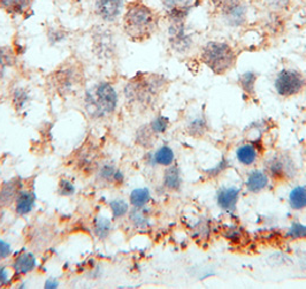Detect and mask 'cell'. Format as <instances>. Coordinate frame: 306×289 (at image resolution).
<instances>
[{
    "label": "cell",
    "mask_w": 306,
    "mask_h": 289,
    "mask_svg": "<svg viewBox=\"0 0 306 289\" xmlns=\"http://www.w3.org/2000/svg\"><path fill=\"white\" fill-rule=\"evenodd\" d=\"M129 220L137 228H145L148 226V216L143 207H134L129 212Z\"/></svg>",
    "instance_id": "cell-27"
},
{
    "label": "cell",
    "mask_w": 306,
    "mask_h": 289,
    "mask_svg": "<svg viewBox=\"0 0 306 289\" xmlns=\"http://www.w3.org/2000/svg\"><path fill=\"white\" fill-rule=\"evenodd\" d=\"M289 204L294 210H303L306 207V187L298 186L289 194Z\"/></svg>",
    "instance_id": "cell-22"
},
{
    "label": "cell",
    "mask_w": 306,
    "mask_h": 289,
    "mask_svg": "<svg viewBox=\"0 0 306 289\" xmlns=\"http://www.w3.org/2000/svg\"><path fill=\"white\" fill-rule=\"evenodd\" d=\"M126 0H95V12L104 22H116L125 11Z\"/></svg>",
    "instance_id": "cell-9"
},
{
    "label": "cell",
    "mask_w": 306,
    "mask_h": 289,
    "mask_svg": "<svg viewBox=\"0 0 306 289\" xmlns=\"http://www.w3.org/2000/svg\"><path fill=\"white\" fill-rule=\"evenodd\" d=\"M21 184L20 178H13V180L4 184L0 189V206H7L16 201L19 194L21 193Z\"/></svg>",
    "instance_id": "cell-14"
},
{
    "label": "cell",
    "mask_w": 306,
    "mask_h": 289,
    "mask_svg": "<svg viewBox=\"0 0 306 289\" xmlns=\"http://www.w3.org/2000/svg\"><path fill=\"white\" fill-rule=\"evenodd\" d=\"M166 86V79L159 74H136L127 82L123 93L131 107L146 110L156 103Z\"/></svg>",
    "instance_id": "cell-2"
},
{
    "label": "cell",
    "mask_w": 306,
    "mask_h": 289,
    "mask_svg": "<svg viewBox=\"0 0 306 289\" xmlns=\"http://www.w3.org/2000/svg\"><path fill=\"white\" fill-rule=\"evenodd\" d=\"M269 185V176L261 171H253L249 174L246 187L251 193H260Z\"/></svg>",
    "instance_id": "cell-18"
},
{
    "label": "cell",
    "mask_w": 306,
    "mask_h": 289,
    "mask_svg": "<svg viewBox=\"0 0 306 289\" xmlns=\"http://www.w3.org/2000/svg\"><path fill=\"white\" fill-rule=\"evenodd\" d=\"M169 22H185L191 11V0H163Z\"/></svg>",
    "instance_id": "cell-10"
},
{
    "label": "cell",
    "mask_w": 306,
    "mask_h": 289,
    "mask_svg": "<svg viewBox=\"0 0 306 289\" xmlns=\"http://www.w3.org/2000/svg\"><path fill=\"white\" fill-rule=\"evenodd\" d=\"M168 126H169V120H168V118L163 117V116L155 118V119H153V120L151 121V123H150L151 129L153 130V133H155L156 135L165 133V131L167 130Z\"/></svg>",
    "instance_id": "cell-33"
},
{
    "label": "cell",
    "mask_w": 306,
    "mask_h": 289,
    "mask_svg": "<svg viewBox=\"0 0 306 289\" xmlns=\"http://www.w3.org/2000/svg\"><path fill=\"white\" fill-rule=\"evenodd\" d=\"M50 84L62 97L73 95L84 83V70L79 61L67 60L50 75Z\"/></svg>",
    "instance_id": "cell-4"
},
{
    "label": "cell",
    "mask_w": 306,
    "mask_h": 289,
    "mask_svg": "<svg viewBox=\"0 0 306 289\" xmlns=\"http://www.w3.org/2000/svg\"><path fill=\"white\" fill-rule=\"evenodd\" d=\"M164 186L169 190H177L181 187V174L177 166H168L164 174Z\"/></svg>",
    "instance_id": "cell-21"
},
{
    "label": "cell",
    "mask_w": 306,
    "mask_h": 289,
    "mask_svg": "<svg viewBox=\"0 0 306 289\" xmlns=\"http://www.w3.org/2000/svg\"><path fill=\"white\" fill-rule=\"evenodd\" d=\"M155 135L156 134L153 133L150 125L143 126L137 130V134H136V142L143 147H150L153 142V136Z\"/></svg>",
    "instance_id": "cell-29"
},
{
    "label": "cell",
    "mask_w": 306,
    "mask_h": 289,
    "mask_svg": "<svg viewBox=\"0 0 306 289\" xmlns=\"http://www.w3.org/2000/svg\"><path fill=\"white\" fill-rule=\"evenodd\" d=\"M8 281V271L4 266H0V287L5 286Z\"/></svg>",
    "instance_id": "cell-38"
},
{
    "label": "cell",
    "mask_w": 306,
    "mask_h": 289,
    "mask_svg": "<svg viewBox=\"0 0 306 289\" xmlns=\"http://www.w3.org/2000/svg\"><path fill=\"white\" fill-rule=\"evenodd\" d=\"M272 11H282L289 5V0H263Z\"/></svg>",
    "instance_id": "cell-36"
},
{
    "label": "cell",
    "mask_w": 306,
    "mask_h": 289,
    "mask_svg": "<svg viewBox=\"0 0 306 289\" xmlns=\"http://www.w3.org/2000/svg\"><path fill=\"white\" fill-rule=\"evenodd\" d=\"M98 180L103 184H117L121 185L123 182V174L120 169H117L113 164H105L99 168Z\"/></svg>",
    "instance_id": "cell-17"
},
{
    "label": "cell",
    "mask_w": 306,
    "mask_h": 289,
    "mask_svg": "<svg viewBox=\"0 0 306 289\" xmlns=\"http://www.w3.org/2000/svg\"><path fill=\"white\" fill-rule=\"evenodd\" d=\"M118 103V92L109 82H98L84 92V110L88 116L95 120L113 116Z\"/></svg>",
    "instance_id": "cell-3"
},
{
    "label": "cell",
    "mask_w": 306,
    "mask_h": 289,
    "mask_svg": "<svg viewBox=\"0 0 306 289\" xmlns=\"http://www.w3.org/2000/svg\"><path fill=\"white\" fill-rule=\"evenodd\" d=\"M258 79V74L253 73V71H246L244 74H241L239 78V84L245 93H248L249 96L256 95V82Z\"/></svg>",
    "instance_id": "cell-24"
},
{
    "label": "cell",
    "mask_w": 306,
    "mask_h": 289,
    "mask_svg": "<svg viewBox=\"0 0 306 289\" xmlns=\"http://www.w3.org/2000/svg\"><path fill=\"white\" fill-rule=\"evenodd\" d=\"M59 287V282L55 279H49L46 280L44 283V288L46 289H55Z\"/></svg>",
    "instance_id": "cell-39"
},
{
    "label": "cell",
    "mask_w": 306,
    "mask_h": 289,
    "mask_svg": "<svg viewBox=\"0 0 306 289\" xmlns=\"http://www.w3.org/2000/svg\"><path fill=\"white\" fill-rule=\"evenodd\" d=\"M36 203V195L33 191H21L15 201V211L19 215H25L33 210Z\"/></svg>",
    "instance_id": "cell-15"
},
{
    "label": "cell",
    "mask_w": 306,
    "mask_h": 289,
    "mask_svg": "<svg viewBox=\"0 0 306 289\" xmlns=\"http://www.w3.org/2000/svg\"><path fill=\"white\" fill-rule=\"evenodd\" d=\"M59 194L61 196H71L75 193V186L74 184H71L70 181L66 180V178H62L59 184Z\"/></svg>",
    "instance_id": "cell-35"
},
{
    "label": "cell",
    "mask_w": 306,
    "mask_h": 289,
    "mask_svg": "<svg viewBox=\"0 0 306 289\" xmlns=\"http://www.w3.org/2000/svg\"><path fill=\"white\" fill-rule=\"evenodd\" d=\"M36 0H0V10L12 16H25Z\"/></svg>",
    "instance_id": "cell-12"
},
{
    "label": "cell",
    "mask_w": 306,
    "mask_h": 289,
    "mask_svg": "<svg viewBox=\"0 0 306 289\" xmlns=\"http://www.w3.org/2000/svg\"><path fill=\"white\" fill-rule=\"evenodd\" d=\"M203 63L213 73L223 75L236 63V53L231 45L224 42H208L201 53Z\"/></svg>",
    "instance_id": "cell-5"
},
{
    "label": "cell",
    "mask_w": 306,
    "mask_h": 289,
    "mask_svg": "<svg viewBox=\"0 0 306 289\" xmlns=\"http://www.w3.org/2000/svg\"><path fill=\"white\" fill-rule=\"evenodd\" d=\"M168 40L172 49L178 53H185L193 46V38L185 31L184 22H171L168 29Z\"/></svg>",
    "instance_id": "cell-8"
},
{
    "label": "cell",
    "mask_w": 306,
    "mask_h": 289,
    "mask_svg": "<svg viewBox=\"0 0 306 289\" xmlns=\"http://www.w3.org/2000/svg\"><path fill=\"white\" fill-rule=\"evenodd\" d=\"M174 158H175V156H174V152L172 149L167 146H164L158 149V150L152 155L151 164L168 167L173 164Z\"/></svg>",
    "instance_id": "cell-19"
},
{
    "label": "cell",
    "mask_w": 306,
    "mask_h": 289,
    "mask_svg": "<svg viewBox=\"0 0 306 289\" xmlns=\"http://www.w3.org/2000/svg\"><path fill=\"white\" fill-rule=\"evenodd\" d=\"M288 235L292 237V239H305L306 237V226L301 225L300 223H295L292 224L288 232Z\"/></svg>",
    "instance_id": "cell-34"
},
{
    "label": "cell",
    "mask_w": 306,
    "mask_h": 289,
    "mask_svg": "<svg viewBox=\"0 0 306 289\" xmlns=\"http://www.w3.org/2000/svg\"><path fill=\"white\" fill-rule=\"evenodd\" d=\"M151 194L147 188H136L130 194V204L134 207H144L150 202Z\"/></svg>",
    "instance_id": "cell-25"
},
{
    "label": "cell",
    "mask_w": 306,
    "mask_h": 289,
    "mask_svg": "<svg viewBox=\"0 0 306 289\" xmlns=\"http://www.w3.org/2000/svg\"><path fill=\"white\" fill-rule=\"evenodd\" d=\"M240 197V189L237 187H226L218 193V204L221 209L232 212L236 209V204Z\"/></svg>",
    "instance_id": "cell-13"
},
{
    "label": "cell",
    "mask_w": 306,
    "mask_h": 289,
    "mask_svg": "<svg viewBox=\"0 0 306 289\" xmlns=\"http://www.w3.org/2000/svg\"><path fill=\"white\" fill-rule=\"evenodd\" d=\"M46 35H48V40L51 44H57L60 43L63 40H66L67 37V31L65 28L62 27H57V25H50L48 28V31H46Z\"/></svg>",
    "instance_id": "cell-30"
},
{
    "label": "cell",
    "mask_w": 306,
    "mask_h": 289,
    "mask_svg": "<svg viewBox=\"0 0 306 289\" xmlns=\"http://www.w3.org/2000/svg\"><path fill=\"white\" fill-rule=\"evenodd\" d=\"M159 24V15L142 0H133L126 4L122 16V25L126 35L135 42L151 38Z\"/></svg>",
    "instance_id": "cell-1"
},
{
    "label": "cell",
    "mask_w": 306,
    "mask_h": 289,
    "mask_svg": "<svg viewBox=\"0 0 306 289\" xmlns=\"http://www.w3.org/2000/svg\"><path fill=\"white\" fill-rule=\"evenodd\" d=\"M93 49L99 58H109L112 56L114 43L110 32L100 28V30L93 33Z\"/></svg>",
    "instance_id": "cell-11"
},
{
    "label": "cell",
    "mask_w": 306,
    "mask_h": 289,
    "mask_svg": "<svg viewBox=\"0 0 306 289\" xmlns=\"http://www.w3.org/2000/svg\"><path fill=\"white\" fill-rule=\"evenodd\" d=\"M224 22L231 27H241L248 19V7L243 0H214Z\"/></svg>",
    "instance_id": "cell-7"
},
{
    "label": "cell",
    "mask_w": 306,
    "mask_h": 289,
    "mask_svg": "<svg viewBox=\"0 0 306 289\" xmlns=\"http://www.w3.org/2000/svg\"><path fill=\"white\" fill-rule=\"evenodd\" d=\"M109 207L112 211V214L114 218H122L123 215H126L129 211L128 203L123 201V199H114V201L109 202Z\"/></svg>",
    "instance_id": "cell-31"
},
{
    "label": "cell",
    "mask_w": 306,
    "mask_h": 289,
    "mask_svg": "<svg viewBox=\"0 0 306 289\" xmlns=\"http://www.w3.org/2000/svg\"><path fill=\"white\" fill-rule=\"evenodd\" d=\"M36 265V258L31 252H22L15 258L13 263V269L16 274H27L35 270Z\"/></svg>",
    "instance_id": "cell-16"
},
{
    "label": "cell",
    "mask_w": 306,
    "mask_h": 289,
    "mask_svg": "<svg viewBox=\"0 0 306 289\" xmlns=\"http://www.w3.org/2000/svg\"><path fill=\"white\" fill-rule=\"evenodd\" d=\"M16 62L15 54L10 46L0 48V79L4 78L8 67H13Z\"/></svg>",
    "instance_id": "cell-23"
},
{
    "label": "cell",
    "mask_w": 306,
    "mask_h": 289,
    "mask_svg": "<svg viewBox=\"0 0 306 289\" xmlns=\"http://www.w3.org/2000/svg\"><path fill=\"white\" fill-rule=\"evenodd\" d=\"M12 101L16 111H21L29 101V92L25 88H16L13 91Z\"/></svg>",
    "instance_id": "cell-28"
},
{
    "label": "cell",
    "mask_w": 306,
    "mask_h": 289,
    "mask_svg": "<svg viewBox=\"0 0 306 289\" xmlns=\"http://www.w3.org/2000/svg\"><path fill=\"white\" fill-rule=\"evenodd\" d=\"M93 228H95L96 235L98 236L99 240L107 239L110 231H112V223L108 218H106L104 215H99L95 219V224H93Z\"/></svg>",
    "instance_id": "cell-26"
},
{
    "label": "cell",
    "mask_w": 306,
    "mask_h": 289,
    "mask_svg": "<svg viewBox=\"0 0 306 289\" xmlns=\"http://www.w3.org/2000/svg\"><path fill=\"white\" fill-rule=\"evenodd\" d=\"M306 80L299 71L295 69H283L280 71L274 81L276 92L282 97L298 95L304 90Z\"/></svg>",
    "instance_id": "cell-6"
},
{
    "label": "cell",
    "mask_w": 306,
    "mask_h": 289,
    "mask_svg": "<svg viewBox=\"0 0 306 289\" xmlns=\"http://www.w3.org/2000/svg\"><path fill=\"white\" fill-rule=\"evenodd\" d=\"M12 254V248L8 242L0 240V261L7 258Z\"/></svg>",
    "instance_id": "cell-37"
},
{
    "label": "cell",
    "mask_w": 306,
    "mask_h": 289,
    "mask_svg": "<svg viewBox=\"0 0 306 289\" xmlns=\"http://www.w3.org/2000/svg\"><path fill=\"white\" fill-rule=\"evenodd\" d=\"M236 157L241 164L245 165V166H250L257 160V149L252 144H245V146H242L237 149Z\"/></svg>",
    "instance_id": "cell-20"
},
{
    "label": "cell",
    "mask_w": 306,
    "mask_h": 289,
    "mask_svg": "<svg viewBox=\"0 0 306 289\" xmlns=\"http://www.w3.org/2000/svg\"><path fill=\"white\" fill-rule=\"evenodd\" d=\"M206 129H207L206 120L203 118L195 119V120L191 121V123L189 125V133L195 136V137H199V136L205 134Z\"/></svg>",
    "instance_id": "cell-32"
}]
</instances>
